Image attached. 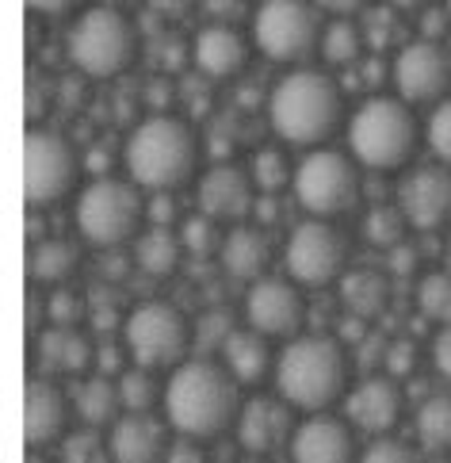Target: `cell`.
Returning <instances> with one entry per match:
<instances>
[{
    "mask_svg": "<svg viewBox=\"0 0 451 463\" xmlns=\"http://www.w3.org/2000/svg\"><path fill=\"white\" fill-rule=\"evenodd\" d=\"M180 253H183V241L169 226H149L135 238V264L149 276H173Z\"/></svg>",
    "mask_w": 451,
    "mask_h": 463,
    "instance_id": "cell-28",
    "label": "cell"
},
{
    "mask_svg": "<svg viewBox=\"0 0 451 463\" xmlns=\"http://www.w3.org/2000/svg\"><path fill=\"white\" fill-rule=\"evenodd\" d=\"M406 226L409 219L402 214V207H387V203H375L371 211H367V219H363V238L379 245V250H394V245H402L406 238Z\"/></svg>",
    "mask_w": 451,
    "mask_h": 463,
    "instance_id": "cell-34",
    "label": "cell"
},
{
    "mask_svg": "<svg viewBox=\"0 0 451 463\" xmlns=\"http://www.w3.org/2000/svg\"><path fill=\"white\" fill-rule=\"evenodd\" d=\"M119 399H123V410L127 413H149L157 399H164L161 383L154 379V368H127L119 375Z\"/></svg>",
    "mask_w": 451,
    "mask_h": 463,
    "instance_id": "cell-33",
    "label": "cell"
},
{
    "mask_svg": "<svg viewBox=\"0 0 451 463\" xmlns=\"http://www.w3.org/2000/svg\"><path fill=\"white\" fill-rule=\"evenodd\" d=\"M27 463H46V459L39 456V449H31V456H27Z\"/></svg>",
    "mask_w": 451,
    "mask_h": 463,
    "instance_id": "cell-54",
    "label": "cell"
},
{
    "mask_svg": "<svg viewBox=\"0 0 451 463\" xmlns=\"http://www.w3.org/2000/svg\"><path fill=\"white\" fill-rule=\"evenodd\" d=\"M360 463H425V459H421V452H417L413 444H406V440L379 437V440H371V444L363 449Z\"/></svg>",
    "mask_w": 451,
    "mask_h": 463,
    "instance_id": "cell-40",
    "label": "cell"
},
{
    "mask_svg": "<svg viewBox=\"0 0 451 463\" xmlns=\"http://www.w3.org/2000/svg\"><path fill=\"white\" fill-rule=\"evenodd\" d=\"M322 8L314 0H264L253 12V43L257 51L279 61V65H298L322 51Z\"/></svg>",
    "mask_w": 451,
    "mask_h": 463,
    "instance_id": "cell-8",
    "label": "cell"
},
{
    "mask_svg": "<svg viewBox=\"0 0 451 463\" xmlns=\"http://www.w3.org/2000/svg\"><path fill=\"white\" fill-rule=\"evenodd\" d=\"M73 219L80 238L96 250H119V245L135 241L142 219H146V200L135 180H115L99 176L77 195Z\"/></svg>",
    "mask_w": 451,
    "mask_h": 463,
    "instance_id": "cell-7",
    "label": "cell"
},
{
    "mask_svg": "<svg viewBox=\"0 0 451 463\" xmlns=\"http://www.w3.org/2000/svg\"><path fill=\"white\" fill-rule=\"evenodd\" d=\"M451 85V54L440 43L413 39L406 43L394 58V89L398 100L406 104H432L444 100V92Z\"/></svg>",
    "mask_w": 451,
    "mask_h": 463,
    "instance_id": "cell-14",
    "label": "cell"
},
{
    "mask_svg": "<svg viewBox=\"0 0 451 463\" xmlns=\"http://www.w3.org/2000/svg\"><path fill=\"white\" fill-rule=\"evenodd\" d=\"M451 27V15H447V8H428L425 15H421V24H417V31H421V39H428V43H440V35Z\"/></svg>",
    "mask_w": 451,
    "mask_h": 463,
    "instance_id": "cell-43",
    "label": "cell"
},
{
    "mask_svg": "<svg viewBox=\"0 0 451 463\" xmlns=\"http://www.w3.org/2000/svg\"><path fill=\"white\" fill-rule=\"evenodd\" d=\"M127 173L146 192H176L199 169V138L176 115H149L127 138Z\"/></svg>",
    "mask_w": 451,
    "mask_h": 463,
    "instance_id": "cell-4",
    "label": "cell"
},
{
    "mask_svg": "<svg viewBox=\"0 0 451 463\" xmlns=\"http://www.w3.org/2000/svg\"><path fill=\"white\" fill-rule=\"evenodd\" d=\"M447 15H451V0H447Z\"/></svg>",
    "mask_w": 451,
    "mask_h": 463,
    "instance_id": "cell-55",
    "label": "cell"
},
{
    "mask_svg": "<svg viewBox=\"0 0 451 463\" xmlns=\"http://www.w3.org/2000/svg\"><path fill=\"white\" fill-rule=\"evenodd\" d=\"M344 92L333 77L310 65H295L291 73L276 80L268 96V123L291 146H317L325 142L341 123Z\"/></svg>",
    "mask_w": 451,
    "mask_h": 463,
    "instance_id": "cell-2",
    "label": "cell"
},
{
    "mask_svg": "<svg viewBox=\"0 0 451 463\" xmlns=\"http://www.w3.org/2000/svg\"><path fill=\"white\" fill-rule=\"evenodd\" d=\"M149 8L164 15V20H180V15L192 8V0H149Z\"/></svg>",
    "mask_w": 451,
    "mask_h": 463,
    "instance_id": "cell-51",
    "label": "cell"
},
{
    "mask_svg": "<svg viewBox=\"0 0 451 463\" xmlns=\"http://www.w3.org/2000/svg\"><path fill=\"white\" fill-rule=\"evenodd\" d=\"M356 157L341 150H310L295 165V200L310 219H337L360 203Z\"/></svg>",
    "mask_w": 451,
    "mask_h": 463,
    "instance_id": "cell-9",
    "label": "cell"
},
{
    "mask_svg": "<svg viewBox=\"0 0 451 463\" xmlns=\"http://www.w3.org/2000/svg\"><path fill=\"white\" fill-rule=\"evenodd\" d=\"M432 368L451 379V326H440V334L432 337Z\"/></svg>",
    "mask_w": 451,
    "mask_h": 463,
    "instance_id": "cell-44",
    "label": "cell"
},
{
    "mask_svg": "<svg viewBox=\"0 0 451 463\" xmlns=\"http://www.w3.org/2000/svg\"><path fill=\"white\" fill-rule=\"evenodd\" d=\"M363 46H367L363 24H356V20H333V24H325L322 51H317V54H322L329 65H352V61H360Z\"/></svg>",
    "mask_w": 451,
    "mask_h": 463,
    "instance_id": "cell-31",
    "label": "cell"
},
{
    "mask_svg": "<svg viewBox=\"0 0 451 463\" xmlns=\"http://www.w3.org/2000/svg\"><path fill=\"white\" fill-rule=\"evenodd\" d=\"M127 269H123V257H108L104 260V276H123Z\"/></svg>",
    "mask_w": 451,
    "mask_h": 463,
    "instance_id": "cell-53",
    "label": "cell"
},
{
    "mask_svg": "<svg viewBox=\"0 0 451 463\" xmlns=\"http://www.w3.org/2000/svg\"><path fill=\"white\" fill-rule=\"evenodd\" d=\"M291 463H356V437L348 418L314 413L295 429L287 444Z\"/></svg>",
    "mask_w": 451,
    "mask_h": 463,
    "instance_id": "cell-17",
    "label": "cell"
},
{
    "mask_svg": "<svg viewBox=\"0 0 451 463\" xmlns=\"http://www.w3.org/2000/svg\"><path fill=\"white\" fill-rule=\"evenodd\" d=\"M387 299H390L387 272L352 269V272L341 276V303L348 314H356V318H375V314L387 307Z\"/></svg>",
    "mask_w": 451,
    "mask_h": 463,
    "instance_id": "cell-27",
    "label": "cell"
},
{
    "mask_svg": "<svg viewBox=\"0 0 451 463\" xmlns=\"http://www.w3.org/2000/svg\"><path fill=\"white\" fill-rule=\"evenodd\" d=\"M417 150V119L406 100L394 96H367L348 119V154L363 169L394 173Z\"/></svg>",
    "mask_w": 451,
    "mask_h": 463,
    "instance_id": "cell-5",
    "label": "cell"
},
{
    "mask_svg": "<svg viewBox=\"0 0 451 463\" xmlns=\"http://www.w3.org/2000/svg\"><path fill=\"white\" fill-rule=\"evenodd\" d=\"M413 364H417V345H413V341H394V345H387L382 368H387L390 379L409 375V372H413Z\"/></svg>",
    "mask_w": 451,
    "mask_h": 463,
    "instance_id": "cell-42",
    "label": "cell"
},
{
    "mask_svg": "<svg viewBox=\"0 0 451 463\" xmlns=\"http://www.w3.org/2000/svg\"><path fill=\"white\" fill-rule=\"evenodd\" d=\"M61 463H111V449L96 437V429H80V433L65 437Z\"/></svg>",
    "mask_w": 451,
    "mask_h": 463,
    "instance_id": "cell-38",
    "label": "cell"
},
{
    "mask_svg": "<svg viewBox=\"0 0 451 463\" xmlns=\"http://www.w3.org/2000/svg\"><path fill=\"white\" fill-rule=\"evenodd\" d=\"M417 307L428 322L451 326V272H428L417 284Z\"/></svg>",
    "mask_w": 451,
    "mask_h": 463,
    "instance_id": "cell-35",
    "label": "cell"
},
{
    "mask_svg": "<svg viewBox=\"0 0 451 463\" xmlns=\"http://www.w3.org/2000/svg\"><path fill=\"white\" fill-rule=\"evenodd\" d=\"M398 207L409 219V226L425 230H440L444 222H451V173L447 165H421L402 176L398 184Z\"/></svg>",
    "mask_w": 451,
    "mask_h": 463,
    "instance_id": "cell-16",
    "label": "cell"
},
{
    "mask_svg": "<svg viewBox=\"0 0 451 463\" xmlns=\"http://www.w3.org/2000/svg\"><path fill=\"white\" fill-rule=\"evenodd\" d=\"M219 260H222L226 276L245 279V284H257V279H264V272H268V264H272V241H268V230L238 222V226H233L230 234L222 238Z\"/></svg>",
    "mask_w": 451,
    "mask_h": 463,
    "instance_id": "cell-23",
    "label": "cell"
},
{
    "mask_svg": "<svg viewBox=\"0 0 451 463\" xmlns=\"http://www.w3.org/2000/svg\"><path fill=\"white\" fill-rule=\"evenodd\" d=\"M80 264V250L70 238H46L31 250V279L35 284H61L70 279L73 269Z\"/></svg>",
    "mask_w": 451,
    "mask_h": 463,
    "instance_id": "cell-29",
    "label": "cell"
},
{
    "mask_svg": "<svg viewBox=\"0 0 451 463\" xmlns=\"http://www.w3.org/2000/svg\"><path fill=\"white\" fill-rule=\"evenodd\" d=\"M70 394L58 383L35 375L23 391V437L27 449H46L65 433V421H70Z\"/></svg>",
    "mask_w": 451,
    "mask_h": 463,
    "instance_id": "cell-20",
    "label": "cell"
},
{
    "mask_svg": "<svg viewBox=\"0 0 451 463\" xmlns=\"http://www.w3.org/2000/svg\"><path fill=\"white\" fill-rule=\"evenodd\" d=\"M35 356L46 375H77L96 360V349L77 326H50L35 341Z\"/></svg>",
    "mask_w": 451,
    "mask_h": 463,
    "instance_id": "cell-24",
    "label": "cell"
},
{
    "mask_svg": "<svg viewBox=\"0 0 451 463\" xmlns=\"http://www.w3.org/2000/svg\"><path fill=\"white\" fill-rule=\"evenodd\" d=\"M65 54L85 77H119L138 54V27L111 5H92L70 24Z\"/></svg>",
    "mask_w": 451,
    "mask_h": 463,
    "instance_id": "cell-6",
    "label": "cell"
},
{
    "mask_svg": "<svg viewBox=\"0 0 451 463\" xmlns=\"http://www.w3.org/2000/svg\"><path fill=\"white\" fill-rule=\"evenodd\" d=\"M164 463H207V456H203V449H199L195 440H173L169 444V456H164Z\"/></svg>",
    "mask_w": 451,
    "mask_h": 463,
    "instance_id": "cell-45",
    "label": "cell"
},
{
    "mask_svg": "<svg viewBox=\"0 0 451 463\" xmlns=\"http://www.w3.org/2000/svg\"><path fill=\"white\" fill-rule=\"evenodd\" d=\"M344 418L360 433L382 437L402 418V391L390 375H367L344 394Z\"/></svg>",
    "mask_w": 451,
    "mask_h": 463,
    "instance_id": "cell-18",
    "label": "cell"
},
{
    "mask_svg": "<svg viewBox=\"0 0 451 463\" xmlns=\"http://www.w3.org/2000/svg\"><path fill=\"white\" fill-rule=\"evenodd\" d=\"M123 337H127V353L135 356V364L154 368V372L183 364V356L195 345L183 310L164 299H149L130 310L123 322Z\"/></svg>",
    "mask_w": 451,
    "mask_h": 463,
    "instance_id": "cell-10",
    "label": "cell"
},
{
    "mask_svg": "<svg viewBox=\"0 0 451 463\" xmlns=\"http://www.w3.org/2000/svg\"><path fill=\"white\" fill-rule=\"evenodd\" d=\"M169 421H157L154 413H127L111 425L108 449L111 463H164L169 456Z\"/></svg>",
    "mask_w": 451,
    "mask_h": 463,
    "instance_id": "cell-21",
    "label": "cell"
},
{
    "mask_svg": "<svg viewBox=\"0 0 451 463\" xmlns=\"http://www.w3.org/2000/svg\"><path fill=\"white\" fill-rule=\"evenodd\" d=\"M226 364L183 360L164 383V421L188 440H214L238 421L241 394Z\"/></svg>",
    "mask_w": 451,
    "mask_h": 463,
    "instance_id": "cell-1",
    "label": "cell"
},
{
    "mask_svg": "<svg viewBox=\"0 0 451 463\" xmlns=\"http://www.w3.org/2000/svg\"><path fill=\"white\" fill-rule=\"evenodd\" d=\"M70 402L77 410V418L85 421L89 429H104L119 421V383H111L108 375H89V379H77L73 391H70Z\"/></svg>",
    "mask_w": 451,
    "mask_h": 463,
    "instance_id": "cell-26",
    "label": "cell"
},
{
    "mask_svg": "<svg viewBox=\"0 0 451 463\" xmlns=\"http://www.w3.org/2000/svg\"><path fill=\"white\" fill-rule=\"evenodd\" d=\"M222 238H226V234H219V222L207 219L203 211L192 214V219L180 226V241H183V250L195 253V257H207V253H214V250H222Z\"/></svg>",
    "mask_w": 451,
    "mask_h": 463,
    "instance_id": "cell-36",
    "label": "cell"
},
{
    "mask_svg": "<svg viewBox=\"0 0 451 463\" xmlns=\"http://www.w3.org/2000/svg\"><path fill=\"white\" fill-rule=\"evenodd\" d=\"M249 173H253L257 192H264V195L287 188L291 180H295L291 161H287V154H283L279 146H260V150L253 154V165H249Z\"/></svg>",
    "mask_w": 451,
    "mask_h": 463,
    "instance_id": "cell-32",
    "label": "cell"
},
{
    "mask_svg": "<svg viewBox=\"0 0 451 463\" xmlns=\"http://www.w3.org/2000/svg\"><path fill=\"white\" fill-rule=\"evenodd\" d=\"M417 440L428 452H451V394H432L417 406Z\"/></svg>",
    "mask_w": 451,
    "mask_h": 463,
    "instance_id": "cell-30",
    "label": "cell"
},
{
    "mask_svg": "<svg viewBox=\"0 0 451 463\" xmlns=\"http://www.w3.org/2000/svg\"><path fill=\"white\" fill-rule=\"evenodd\" d=\"M425 138H428V150L437 154L444 165H451V96H447V100H440L437 111L428 115Z\"/></svg>",
    "mask_w": 451,
    "mask_h": 463,
    "instance_id": "cell-39",
    "label": "cell"
},
{
    "mask_svg": "<svg viewBox=\"0 0 451 463\" xmlns=\"http://www.w3.org/2000/svg\"><path fill=\"white\" fill-rule=\"evenodd\" d=\"M80 5H85V0H27V8L39 12V15H65V12L80 8Z\"/></svg>",
    "mask_w": 451,
    "mask_h": 463,
    "instance_id": "cell-49",
    "label": "cell"
},
{
    "mask_svg": "<svg viewBox=\"0 0 451 463\" xmlns=\"http://www.w3.org/2000/svg\"><path fill=\"white\" fill-rule=\"evenodd\" d=\"M276 387L287 406L325 413L337 399H344L348 387V356L341 341L325 334L291 337L276 356Z\"/></svg>",
    "mask_w": 451,
    "mask_h": 463,
    "instance_id": "cell-3",
    "label": "cell"
},
{
    "mask_svg": "<svg viewBox=\"0 0 451 463\" xmlns=\"http://www.w3.org/2000/svg\"><path fill=\"white\" fill-rule=\"evenodd\" d=\"M96 364H99V372H119L123 349H115V345H104V349H96Z\"/></svg>",
    "mask_w": 451,
    "mask_h": 463,
    "instance_id": "cell-52",
    "label": "cell"
},
{
    "mask_svg": "<svg viewBox=\"0 0 451 463\" xmlns=\"http://www.w3.org/2000/svg\"><path fill=\"white\" fill-rule=\"evenodd\" d=\"M390 253V264H387V269L390 272H398V276H409L413 272V264H417V250H413V245H394V250H387Z\"/></svg>",
    "mask_w": 451,
    "mask_h": 463,
    "instance_id": "cell-48",
    "label": "cell"
},
{
    "mask_svg": "<svg viewBox=\"0 0 451 463\" xmlns=\"http://www.w3.org/2000/svg\"><path fill=\"white\" fill-rule=\"evenodd\" d=\"M192 61L214 80L238 77L249 65V39L233 24H207L192 43Z\"/></svg>",
    "mask_w": 451,
    "mask_h": 463,
    "instance_id": "cell-22",
    "label": "cell"
},
{
    "mask_svg": "<svg viewBox=\"0 0 451 463\" xmlns=\"http://www.w3.org/2000/svg\"><path fill=\"white\" fill-rule=\"evenodd\" d=\"M287 402L276 399H249L238 413V440L245 452L253 456H272L283 444H291L295 437V421H291Z\"/></svg>",
    "mask_w": 451,
    "mask_h": 463,
    "instance_id": "cell-19",
    "label": "cell"
},
{
    "mask_svg": "<svg viewBox=\"0 0 451 463\" xmlns=\"http://www.w3.org/2000/svg\"><path fill=\"white\" fill-rule=\"evenodd\" d=\"M195 203L214 222H245L249 214L257 211L253 173L241 169V165H230V161L211 165L195 184Z\"/></svg>",
    "mask_w": 451,
    "mask_h": 463,
    "instance_id": "cell-15",
    "label": "cell"
},
{
    "mask_svg": "<svg viewBox=\"0 0 451 463\" xmlns=\"http://www.w3.org/2000/svg\"><path fill=\"white\" fill-rule=\"evenodd\" d=\"M222 364L230 368V375L238 379V383H260L264 375H268V368L276 364L272 349H268V337L257 334L253 326L249 329H233V334L226 337L222 345Z\"/></svg>",
    "mask_w": 451,
    "mask_h": 463,
    "instance_id": "cell-25",
    "label": "cell"
},
{
    "mask_svg": "<svg viewBox=\"0 0 451 463\" xmlns=\"http://www.w3.org/2000/svg\"><path fill=\"white\" fill-rule=\"evenodd\" d=\"M203 8L211 20H219V24H233L238 15L245 12V0H203Z\"/></svg>",
    "mask_w": 451,
    "mask_h": 463,
    "instance_id": "cell-46",
    "label": "cell"
},
{
    "mask_svg": "<svg viewBox=\"0 0 451 463\" xmlns=\"http://www.w3.org/2000/svg\"><path fill=\"white\" fill-rule=\"evenodd\" d=\"M233 314L230 310H207L203 318H199V326H192V341H195V349L199 353H214L219 349L222 353V345L226 337L233 334Z\"/></svg>",
    "mask_w": 451,
    "mask_h": 463,
    "instance_id": "cell-37",
    "label": "cell"
},
{
    "mask_svg": "<svg viewBox=\"0 0 451 463\" xmlns=\"http://www.w3.org/2000/svg\"><path fill=\"white\" fill-rule=\"evenodd\" d=\"M85 303L77 299L73 291H54L46 295V326H77Z\"/></svg>",
    "mask_w": 451,
    "mask_h": 463,
    "instance_id": "cell-41",
    "label": "cell"
},
{
    "mask_svg": "<svg viewBox=\"0 0 451 463\" xmlns=\"http://www.w3.org/2000/svg\"><path fill=\"white\" fill-rule=\"evenodd\" d=\"M314 5L322 12H333V15H341V20H348V15L371 8V0H314Z\"/></svg>",
    "mask_w": 451,
    "mask_h": 463,
    "instance_id": "cell-47",
    "label": "cell"
},
{
    "mask_svg": "<svg viewBox=\"0 0 451 463\" xmlns=\"http://www.w3.org/2000/svg\"><path fill=\"white\" fill-rule=\"evenodd\" d=\"M146 214H149V219H154V226H169V222L176 219V203H173L164 192H157L154 207H146Z\"/></svg>",
    "mask_w": 451,
    "mask_h": 463,
    "instance_id": "cell-50",
    "label": "cell"
},
{
    "mask_svg": "<svg viewBox=\"0 0 451 463\" xmlns=\"http://www.w3.org/2000/svg\"><path fill=\"white\" fill-rule=\"evenodd\" d=\"M348 234L333 219H306L283 245V269L298 288H325L344 276Z\"/></svg>",
    "mask_w": 451,
    "mask_h": 463,
    "instance_id": "cell-12",
    "label": "cell"
},
{
    "mask_svg": "<svg viewBox=\"0 0 451 463\" xmlns=\"http://www.w3.org/2000/svg\"><path fill=\"white\" fill-rule=\"evenodd\" d=\"M80 176L77 146L50 127H31L23 138V195L31 207H54Z\"/></svg>",
    "mask_w": 451,
    "mask_h": 463,
    "instance_id": "cell-11",
    "label": "cell"
},
{
    "mask_svg": "<svg viewBox=\"0 0 451 463\" xmlns=\"http://www.w3.org/2000/svg\"><path fill=\"white\" fill-rule=\"evenodd\" d=\"M245 318L249 326L264 337H298L310 318L306 299L298 295L295 279H279V276H264L257 284H249L245 295Z\"/></svg>",
    "mask_w": 451,
    "mask_h": 463,
    "instance_id": "cell-13",
    "label": "cell"
}]
</instances>
